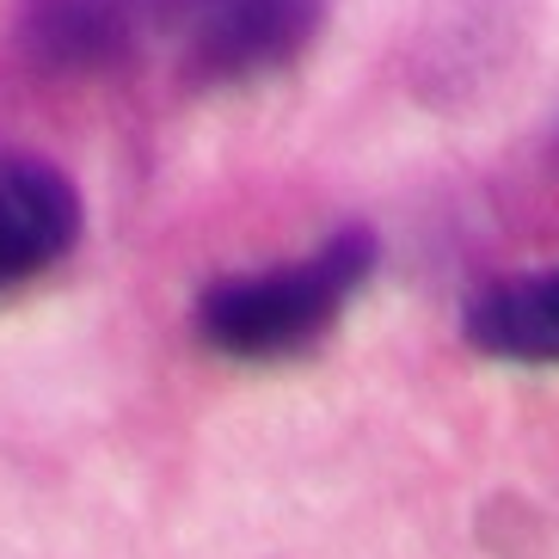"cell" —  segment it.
Listing matches in <instances>:
<instances>
[{"mask_svg": "<svg viewBox=\"0 0 559 559\" xmlns=\"http://www.w3.org/2000/svg\"><path fill=\"white\" fill-rule=\"evenodd\" d=\"M81 222V185L62 166L25 148H0V289L68 259Z\"/></svg>", "mask_w": 559, "mask_h": 559, "instance_id": "3", "label": "cell"}, {"mask_svg": "<svg viewBox=\"0 0 559 559\" xmlns=\"http://www.w3.org/2000/svg\"><path fill=\"white\" fill-rule=\"evenodd\" d=\"M461 332L498 362H559V271L486 283L461 308Z\"/></svg>", "mask_w": 559, "mask_h": 559, "instance_id": "5", "label": "cell"}, {"mask_svg": "<svg viewBox=\"0 0 559 559\" xmlns=\"http://www.w3.org/2000/svg\"><path fill=\"white\" fill-rule=\"evenodd\" d=\"M376 259H381L376 228L350 222V228H338L326 247H313L296 264L210 283L198 296L203 345H215L222 357H240V362L296 357L345 313V301L369 283Z\"/></svg>", "mask_w": 559, "mask_h": 559, "instance_id": "1", "label": "cell"}, {"mask_svg": "<svg viewBox=\"0 0 559 559\" xmlns=\"http://www.w3.org/2000/svg\"><path fill=\"white\" fill-rule=\"evenodd\" d=\"M326 0H160V25L203 86H240L289 68L313 44Z\"/></svg>", "mask_w": 559, "mask_h": 559, "instance_id": "2", "label": "cell"}, {"mask_svg": "<svg viewBox=\"0 0 559 559\" xmlns=\"http://www.w3.org/2000/svg\"><path fill=\"white\" fill-rule=\"evenodd\" d=\"M160 25V0H25L19 44L44 68H105Z\"/></svg>", "mask_w": 559, "mask_h": 559, "instance_id": "4", "label": "cell"}]
</instances>
